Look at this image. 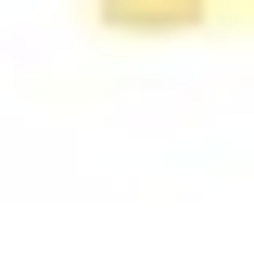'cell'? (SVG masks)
<instances>
[{
	"mask_svg": "<svg viewBox=\"0 0 254 254\" xmlns=\"http://www.w3.org/2000/svg\"><path fill=\"white\" fill-rule=\"evenodd\" d=\"M203 0H102V26H190Z\"/></svg>",
	"mask_w": 254,
	"mask_h": 254,
	"instance_id": "cell-1",
	"label": "cell"
}]
</instances>
